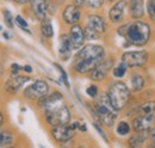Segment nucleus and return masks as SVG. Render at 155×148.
<instances>
[{
	"label": "nucleus",
	"instance_id": "obj_1",
	"mask_svg": "<svg viewBox=\"0 0 155 148\" xmlns=\"http://www.w3.org/2000/svg\"><path fill=\"white\" fill-rule=\"evenodd\" d=\"M105 57V49L98 44L84 47L75 56L74 71L79 74L91 73V71Z\"/></svg>",
	"mask_w": 155,
	"mask_h": 148
},
{
	"label": "nucleus",
	"instance_id": "obj_2",
	"mask_svg": "<svg viewBox=\"0 0 155 148\" xmlns=\"http://www.w3.org/2000/svg\"><path fill=\"white\" fill-rule=\"evenodd\" d=\"M118 34L127 38L128 44H133L136 47H143L146 45L152 36L150 26L147 22L136 19L135 22L130 24H125L118 30ZM127 44V45H128Z\"/></svg>",
	"mask_w": 155,
	"mask_h": 148
},
{
	"label": "nucleus",
	"instance_id": "obj_3",
	"mask_svg": "<svg viewBox=\"0 0 155 148\" xmlns=\"http://www.w3.org/2000/svg\"><path fill=\"white\" fill-rule=\"evenodd\" d=\"M94 112L99 122L106 127H112L118 115V110L114 108L107 94L100 96L99 99L94 102Z\"/></svg>",
	"mask_w": 155,
	"mask_h": 148
},
{
	"label": "nucleus",
	"instance_id": "obj_4",
	"mask_svg": "<svg viewBox=\"0 0 155 148\" xmlns=\"http://www.w3.org/2000/svg\"><path fill=\"white\" fill-rule=\"evenodd\" d=\"M106 94L111 104L114 105V108L118 111L124 109L130 99L129 87L127 86L125 82H122V81H115L114 84H111Z\"/></svg>",
	"mask_w": 155,
	"mask_h": 148
},
{
	"label": "nucleus",
	"instance_id": "obj_5",
	"mask_svg": "<svg viewBox=\"0 0 155 148\" xmlns=\"http://www.w3.org/2000/svg\"><path fill=\"white\" fill-rule=\"evenodd\" d=\"M44 117H45V121H47V123L49 126L55 127V126L68 124L71 122L72 115H71L69 109L66 105H63V106L54 109V110L45 111L44 112Z\"/></svg>",
	"mask_w": 155,
	"mask_h": 148
},
{
	"label": "nucleus",
	"instance_id": "obj_6",
	"mask_svg": "<svg viewBox=\"0 0 155 148\" xmlns=\"http://www.w3.org/2000/svg\"><path fill=\"white\" fill-rule=\"evenodd\" d=\"M79 122H74L72 124H62L51 127V135L58 142H67L74 137L75 130L79 128Z\"/></svg>",
	"mask_w": 155,
	"mask_h": 148
},
{
	"label": "nucleus",
	"instance_id": "obj_7",
	"mask_svg": "<svg viewBox=\"0 0 155 148\" xmlns=\"http://www.w3.org/2000/svg\"><path fill=\"white\" fill-rule=\"evenodd\" d=\"M122 61L129 67H143L148 61V53L146 50H130L122 55Z\"/></svg>",
	"mask_w": 155,
	"mask_h": 148
},
{
	"label": "nucleus",
	"instance_id": "obj_8",
	"mask_svg": "<svg viewBox=\"0 0 155 148\" xmlns=\"http://www.w3.org/2000/svg\"><path fill=\"white\" fill-rule=\"evenodd\" d=\"M49 92V85L44 80H36L24 91V97L31 100H39Z\"/></svg>",
	"mask_w": 155,
	"mask_h": 148
},
{
	"label": "nucleus",
	"instance_id": "obj_9",
	"mask_svg": "<svg viewBox=\"0 0 155 148\" xmlns=\"http://www.w3.org/2000/svg\"><path fill=\"white\" fill-rule=\"evenodd\" d=\"M39 106L43 109V111H50L54 109L61 108L64 104V99L63 96L60 92H54L51 94H47L45 97H43L42 99H39Z\"/></svg>",
	"mask_w": 155,
	"mask_h": 148
},
{
	"label": "nucleus",
	"instance_id": "obj_10",
	"mask_svg": "<svg viewBox=\"0 0 155 148\" xmlns=\"http://www.w3.org/2000/svg\"><path fill=\"white\" fill-rule=\"evenodd\" d=\"M114 62H115L114 57H109V59L103 60L101 62H99L97 66L91 71L90 78L93 81H101V80H104L105 76L107 75V73L114 67Z\"/></svg>",
	"mask_w": 155,
	"mask_h": 148
},
{
	"label": "nucleus",
	"instance_id": "obj_11",
	"mask_svg": "<svg viewBox=\"0 0 155 148\" xmlns=\"http://www.w3.org/2000/svg\"><path fill=\"white\" fill-rule=\"evenodd\" d=\"M155 126V115H137L133 119V129L135 131H150Z\"/></svg>",
	"mask_w": 155,
	"mask_h": 148
},
{
	"label": "nucleus",
	"instance_id": "obj_12",
	"mask_svg": "<svg viewBox=\"0 0 155 148\" xmlns=\"http://www.w3.org/2000/svg\"><path fill=\"white\" fill-rule=\"evenodd\" d=\"M69 39L72 42L73 49H80L86 39L85 37V30L81 28V25H79L78 23L73 24L71 26L69 30Z\"/></svg>",
	"mask_w": 155,
	"mask_h": 148
},
{
	"label": "nucleus",
	"instance_id": "obj_13",
	"mask_svg": "<svg viewBox=\"0 0 155 148\" xmlns=\"http://www.w3.org/2000/svg\"><path fill=\"white\" fill-rule=\"evenodd\" d=\"M29 80H30L29 76H21V75H18V74H11V76L8 78V80L5 84V89H6L7 92L15 94V93L18 92L23 87V85Z\"/></svg>",
	"mask_w": 155,
	"mask_h": 148
},
{
	"label": "nucleus",
	"instance_id": "obj_14",
	"mask_svg": "<svg viewBox=\"0 0 155 148\" xmlns=\"http://www.w3.org/2000/svg\"><path fill=\"white\" fill-rule=\"evenodd\" d=\"M125 8H127V1L125 0H119L110 8L109 11V18L112 23L119 24L125 15Z\"/></svg>",
	"mask_w": 155,
	"mask_h": 148
},
{
	"label": "nucleus",
	"instance_id": "obj_15",
	"mask_svg": "<svg viewBox=\"0 0 155 148\" xmlns=\"http://www.w3.org/2000/svg\"><path fill=\"white\" fill-rule=\"evenodd\" d=\"M62 18L69 25H73V24L78 23L81 18L80 7H78L75 5H67L62 12Z\"/></svg>",
	"mask_w": 155,
	"mask_h": 148
},
{
	"label": "nucleus",
	"instance_id": "obj_16",
	"mask_svg": "<svg viewBox=\"0 0 155 148\" xmlns=\"http://www.w3.org/2000/svg\"><path fill=\"white\" fill-rule=\"evenodd\" d=\"M72 42L69 39V35H62L60 37V48H58V54L62 60H68L72 54Z\"/></svg>",
	"mask_w": 155,
	"mask_h": 148
},
{
	"label": "nucleus",
	"instance_id": "obj_17",
	"mask_svg": "<svg viewBox=\"0 0 155 148\" xmlns=\"http://www.w3.org/2000/svg\"><path fill=\"white\" fill-rule=\"evenodd\" d=\"M30 4H31V10L35 13V16L41 20L45 19L47 12H48L47 0H30Z\"/></svg>",
	"mask_w": 155,
	"mask_h": 148
},
{
	"label": "nucleus",
	"instance_id": "obj_18",
	"mask_svg": "<svg viewBox=\"0 0 155 148\" xmlns=\"http://www.w3.org/2000/svg\"><path fill=\"white\" fill-rule=\"evenodd\" d=\"M87 25H90L92 29H94L99 34H104L106 30V23L103 17L98 15H90L87 18Z\"/></svg>",
	"mask_w": 155,
	"mask_h": 148
},
{
	"label": "nucleus",
	"instance_id": "obj_19",
	"mask_svg": "<svg viewBox=\"0 0 155 148\" xmlns=\"http://www.w3.org/2000/svg\"><path fill=\"white\" fill-rule=\"evenodd\" d=\"M129 12L134 19H140L144 16L143 0H130L129 1Z\"/></svg>",
	"mask_w": 155,
	"mask_h": 148
},
{
	"label": "nucleus",
	"instance_id": "obj_20",
	"mask_svg": "<svg viewBox=\"0 0 155 148\" xmlns=\"http://www.w3.org/2000/svg\"><path fill=\"white\" fill-rule=\"evenodd\" d=\"M149 136V131H136L133 136L129 139V146L131 147H140L142 146Z\"/></svg>",
	"mask_w": 155,
	"mask_h": 148
},
{
	"label": "nucleus",
	"instance_id": "obj_21",
	"mask_svg": "<svg viewBox=\"0 0 155 148\" xmlns=\"http://www.w3.org/2000/svg\"><path fill=\"white\" fill-rule=\"evenodd\" d=\"M155 113V100H148L137 108V115H149Z\"/></svg>",
	"mask_w": 155,
	"mask_h": 148
},
{
	"label": "nucleus",
	"instance_id": "obj_22",
	"mask_svg": "<svg viewBox=\"0 0 155 148\" xmlns=\"http://www.w3.org/2000/svg\"><path fill=\"white\" fill-rule=\"evenodd\" d=\"M130 80H131V86H133V90H134L135 92L141 91V90L144 87L146 81H144V79H143V76H142L141 74L134 73L133 75H131Z\"/></svg>",
	"mask_w": 155,
	"mask_h": 148
},
{
	"label": "nucleus",
	"instance_id": "obj_23",
	"mask_svg": "<svg viewBox=\"0 0 155 148\" xmlns=\"http://www.w3.org/2000/svg\"><path fill=\"white\" fill-rule=\"evenodd\" d=\"M41 32L45 38H50L54 35V30H53V25L50 23L49 19H43L42 20V25H41Z\"/></svg>",
	"mask_w": 155,
	"mask_h": 148
},
{
	"label": "nucleus",
	"instance_id": "obj_24",
	"mask_svg": "<svg viewBox=\"0 0 155 148\" xmlns=\"http://www.w3.org/2000/svg\"><path fill=\"white\" fill-rule=\"evenodd\" d=\"M13 142V135L8 130H0V147L10 146Z\"/></svg>",
	"mask_w": 155,
	"mask_h": 148
},
{
	"label": "nucleus",
	"instance_id": "obj_25",
	"mask_svg": "<svg viewBox=\"0 0 155 148\" xmlns=\"http://www.w3.org/2000/svg\"><path fill=\"white\" fill-rule=\"evenodd\" d=\"M128 68H129V67L122 61V62H119L116 67L112 69V74H114L115 78H123V76L125 75V73H127Z\"/></svg>",
	"mask_w": 155,
	"mask_h": 148
},
{
	"label": "nucleus",
	"instance_id": "obj_26",
	"mask_svg": "<svg viewBox=\"0 0 155 148\" xmlns=\"http://www.w3.org/2000/svg\"><path fill=\"white\" fill-rule=\"evenodd\" d=\"M117 134L120 135V136H125L128 134H130V126L128 122L125 121H120L118 124H117Z\"/></svg>",
	"mask_w": 155,
	"mask_h": 148
},
{
	"label": "nucleus",
	"instance_id": "obj_27",
	"mask_svg": "<svg viewBox=\"0 0 155 148\" xmlns=\"http://www.w3.org/2000/svg\"><path fill=\"white\" fill-rule=\"evenodd\" d=\"M85 37L87 38V39H98L99 38V32L98 31H96L94 29H92L90 25H87L85 29Z\"/></svg>",
	"mask_w": 155,
	"mask_h": 148
},
{
	"label": "nucleus",
	"instance_id": "obj_28",
	"mask_svg": "<svg viewBox=\"0 0 155 148\" xmlns=\"http://www.w3.org/2000/svg\"><path fill=\"white\" fill-rule=\"evenodd\" d=\"M147 12L150 20L155 22V0H148L147 2Z\"/></svg>",
	"mask_w": 155,
	"mask_h": 148
},
{
	"label": "nucleus",
	"instance_id": "obj_29",
	"mask_svg": "<svg viewBox=\"0 0 155 148\" xmlns=\"http://www.w3.org/2000/svg\"><path fill=\"white\" fill-rule=\"evenodd\" d=\"M4 18H5V23L8 28H13V16L11 15V12L8 10L4 11Z\"/></svg>",
	"mask_w": 155,
	"mask_h": 148
},
{
	"label": "nucleus",
	"instance_id": "obj_30",
	"mask_svg": "<svg viewBox=\"0 0 155 148\" xmlns=\"http://www.w3.org/2000/svg\"><path fill=\"white\" fill-rule=\"evenodd\" d=\"M86 4L92 8H99L103 6L104 0H86Z\"/></svg>",
	"mask_w": 155,
	"mask_h": 148
},
{
	"label": "nucleus",
	"instance_id": "obj_31",
	"mask_svg": "<svg viewBox=\"0 0 155 148\" xmlns=\"http://www.w3.org/2000/svg\"><path fill=\"white\" fill-rule=\"evenodd\" d=\"M16 22H17V24L20 26V29H23L24 31H26V32L30 34V31L28 30V23H26L25 19H23L20 16H17V17H16Z\"/></svg>",
	"mask_w": 155,
	"mask_h": 148
},
{
	"label": "nucleus",
	"instance_id": "obj_32",
	"mask_svg": "<svg viewBox=\"0 0 155 148\" xmlns=\"http://www.w3.org/2000/svg\"><path fill=\"white\" fill-rule=\"evenodd\" d=\"M55 67L58 68V71H60V73H61V76H62V80H63V82H64V85L69 89V82H68V78H67V74L64 72V69L61 67V66H58V63H55Z\"/></svg>",
	"mask_w": 155,
	"mask_h": 148
},
{
	"label": "nucleus",
	"instance_id": "obj_33",
	"mask_svg": "<svg viewBox=\"0 0 155 148\" xmlns=\"http://www.w3.org/2000/svg\"><path fill=\"white\" fill-rule=\"evenodd\" d=\"M86 92H87V94H88L90 97L96 98V97L98 96V87L96 86V85H90V86L87 87Z\"/></svg>",
	"mask_w": 155,
	"mask_h": 148
},
{
	"label": "nucleus",
	"instance_id": "obj_34",
	"mask_svg": "<svg viewBox=\"0 0 155 148\" xmlns=\"http://www.w3.org/2000/svg\"><path fill=\"white\" fill-rule=\"evenodd\" d=\"M93 127H94V128L97 129V131H98V133H99V135H100V136H101V137H103V139H104L105 141H109V139H107V136H106V134L104 133V130L101 129V128H100V127L98 126L97 123H93Z\"/></svg>",
	"mask_w": 155,
	"mask_h": 148
},
{
	"label": "nucleus",
	"instance_id": "obj_35",
	"mask_svg": "<svg viewBox=\"0 0 155 148\" xmlns=\"http://www.w3.org/2000/svg\"><path fill=\"white\" fill-rule=\"evenodd\" d=\"M11 69H12V74H18V71L23 69V67H20L19 65H17V63H13L11 66Z\"/></svg>",
	"mask_w": 155,
	"mask_h": 148
},
{
	"label": "nucleus",
	"instance_id": "obj_36",
	"mask_svg": "<svg viewBox=\"0 0 155 148\" xmlns=\"http://www.w3.org/2000/svg\"><path fill=\"white\" fill-rule=\"evenodd\" d=\"M74 5L78 7H82L84 5H86V0H74Z\"/></svg>",
	"mask_w": 155,
	"mask_h": 148
},
{
	"label": "nucleus",
	"instance_id": "obj_37",
	"mask_svg": "<svg viewBox=\"0 0 155 148\" xmlns=\"http://www.w3.org/2000/svg\"><path fill=\"white\" fill-rule=\"evenodd\" d=\"M149 137H150V140H152L153 142H155V126L150 129V131H149Z\"/></svg>",
	"mask_w": 155,
	"mask_h": 148
},
{
	"label": "nucleus",
	"instance_id": "obj_38",
	"mask_svg": "<svg viewBox=\"0 0 155 148\" xmlns=\"http://www.w3.org/2000/svg\"><path fill=\"white\" fill-rule=\"evenodd\" d=\"M23 71H25V72H28V73H31V72H32V68H31L30 66H24V67H23Z\"/></svg>",
	"mask_w": 155,
	"mask_h": 148
},
{
	"label": "nucleus",
	"instance_id": "obj_39",
	"mask_svg": "<svg viewBox=\"0 0 155 148\" xmlns=\"http://www.w3.org/2000/svg\"><path fill=\"white\" fill-rule=\"evenodd\" d=\"M15 2H17V4H26L28 1H30V0H13Z\"/></svg>",
	"mask_w": 155,
	"mask_h": 148
},
{
	"label": "nucleus",
	"instance_id": "obj_40",
	"mask_svg": "<svg viewBox=\"0 0 155 148\" xmlns=\"http://www.w3.org/2000/svg\"><path fill=\"white\" fill-rule=\"evenodd\" d=\"M4 71H5V69H4V66L0 63V78L2 76V74H4Z\"/></svg>",
	"mask_w": 155,
	"mask_h": 148
},
{
	"label": "nucleus",
	"instance_id": "obj_41",
	"mask_svg": "<svg viewBox=\"0 0 155 148\" xmlns=\"http://www.w3.org/2000/svg\"><path fill=\"white\" fill-rule=\"evenodd\" d=\"M2 121H4V116H2V113L0 112V126L2 124Z\"/></svg>",
	"mask_w": 155,
	"mask_h": 148
},
{
	"label": "nucleus",
	"instance_id": "obj_42",
	"mask_svg": "<svg viewBox=\"0 0 155 148\" xmlns=\"http://www.w3.org/2000/svg\"><path fill=\"white\" fill-rule=\"evenodd\" d=\"M2 35H4V37H5V38H7V39L10 38V36H8V34H7V32H4Z\"/></svg>",
	"mask_w": 155,
	"mask_h": 148
},
{
	"label": "nucleus",
	"instance_id": "obj_43",
	"mask_svg": "<svg viewBox=\"0 0 155 148\" xmlns=\"http://www.w3.org/2000/svg\"><path fill=\"white\" fill-rule=\"evenodd\" d=\"M109 1H115V0H109Z\"/></svg>",
	"mask_w": 155,
	"mask_h": 148
}]
</instances>
